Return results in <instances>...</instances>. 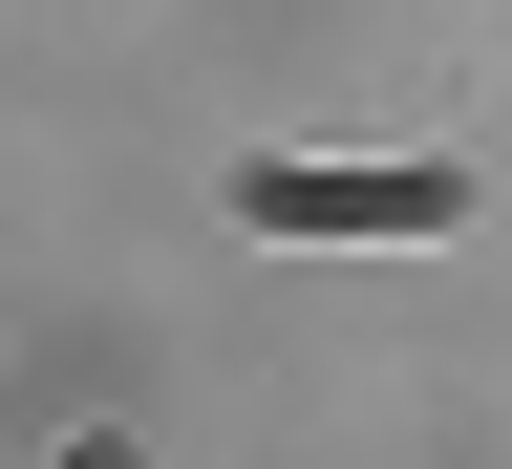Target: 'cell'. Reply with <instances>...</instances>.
I'll return each instance as SVG.
<instances>
[{"instance_id":"6da1fadb","label":"cell","mask_w":512,"mask_h":469,"mask_svg":"<svg viewBox=\"0 0 512 469\" xmlns=\"http://www.w3.org/2000/svg\"><path fill=\"white\" fill-rule=\"evenodd\" d=\"M256 214H278V235H427L448 171H256Z\"/></svg>"}]
</instances>
